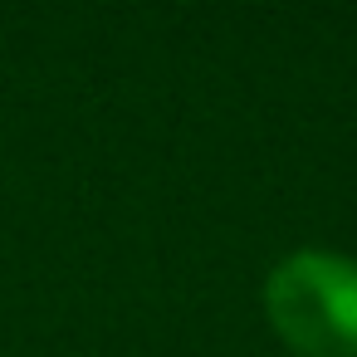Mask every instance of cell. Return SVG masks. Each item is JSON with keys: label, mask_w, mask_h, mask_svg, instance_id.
<instances>
[{"label": "cell", "mask_w": 357, "mask_h": 357, "mask_svg": "<svg viewBox=\"0 0 357 357\" xmlns=\"http://www.w3.org/2000/svg\"><path fill=\"white\" fill-rule=\"evenodd\" d=\"M279 337L303 357L357 352V264L328 250H298L274 264L264 289Z\"/></svg>", "instance_id": "obj_1"}]
</instances>
